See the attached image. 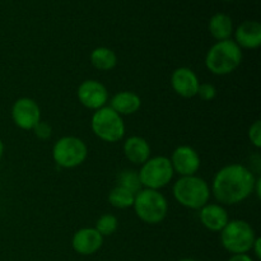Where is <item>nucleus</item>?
I'll return each mask as SVG.
<instances>
[{
    "label": "nucleus",
    "mask_w": 261,
    "mask_h": 261,
    "mask_svg": "<svg viewBox=\"0 0 261 261\" xmlns=\"http://www.w3.org/2000/svg\"><path fill=\"white\" fill-rule=\"evenodd\" d=\"M256 177L244 165L224 166L216 173L212 184L214 198L224 205H236L254 193Z\"/></svg>",
    "instance_id": "1"
},
{
    "label": "nucleus",
    "mask_w": 261,
    "mask_h": 261,
    "mask_svg": "<svg viewBox=\"0 0 261 261\" xmlns=\"http://www.w3.org/2000/svg\"><path fill=\"white\" fill-rule=\"evenodd\" d=\"M242 61V50L234 41H217L208 50L205 66L216 75H227L240 66Z\"/></svg>",
    "instance_id": "2"
},
{
    "label": "nucleus",
    "mask_w": 261,
    "mask_h": 261,
    "mask_svg": "<svg viewBox=\"0 0 261 261\" xmlns=\"http://www.w3.org/2000/svg\"><path fill=\"white\" fill-rule=\"evenodd\" d=\"M177 203L189 209H201L209 203L211 188L204 178L198 176H184L178 178L172 188Z\"/></svg>",
    "instance_id": "3"
},
{
    "label": "nucleus",
    "mask_w": 261,
    "mask_h": 261,
    "mask_svg": "<svg viewBox=\"0 0 261 261\" xmlns=\"http://www.w3.org/2000/svg\"><path fill=\"white\" fill-rule=\"evenodd\" d=\"M134 211L140 221L148 224H158L167 217L168 203L162 193L150 189H142L135 194Z\"/></svg>",
    "instance_id": "4"
},
{
    "label": "nucleus",
    "mask_w": 261,
    "mask_h": 261,
    "mask_svg": "<svg viewBox=\"0 0 261 261\" xmlns=\"http://www.w3.org/2000/svg\"><path fill=\"white\" fill-rule=\"evenodd\" d=\"M256 233L251 224L242 219H233L221 231V242L231 254H246L252 249Z\"/></svg>",
    "instance_id": "5"
},
{
    "label": "nucleus",
    "mask_w": 261,
    "mask_h": 261,
    "mask_svg": "<svg viewBox=\"0 0 261 261\" xmlns=\"http://www.w3.org/2000/svg\"><path fill=\"white\" fill-rule=\"evenodd\" d=\"M91 127L96 137L107 143L120 142L125 135V122L122 116L110 106H105L94 112L91 120Z\"/></svg>",
    "instance_id": "6"
},
{
    "label": "nucleus",
    "mask_w": 261,
    "mask_h": 261,
    "mask_svg": "<svg viewBox=\"0 0 261 261\" xmlns=\"http://www.w3.org/2000/svg\"><path fill=\"white\" fill-rule=\"evenodd\" d=\"M138 175H139L140 184L144 186V189L160 190L171 182L175 172H173L170 158L165 155H158V157L149 158L147 162L143 163Z\"/></svg>",
    "instance_id": "7"
},
{
    "label": "nucleus",
    "mask_w": 261,
    "mask_h": 261,
    "mask_svg": "<svg viewBox=\"0 0 261 261\" xmlns=\"http://www.w3.org/2000/svg\"><path fill=\"white\" fill-rule=\"evenodd\" d=\"M88 155L86 143L76 137H63L54 144L53 158L63 168H74L81 166Z\"/></svg>",
    "instance_id": "8"
},
{
    "label": "nucleus",
    "mask_w": 261,
    "mask_h": 261,
    "mask_svg": "<svg viewBox=\"0 0 261 261\" xmlns=\"http://www.w3.org/2000/svg\"><path fill=\"white\" fill-rule=\"evenodd\" d=\"M12 119L19 129L33 130V127L41 121L40 106L35 99L22 97L13 105Z\"/></svg>",
    "instance_id": "9"
},
{
    "label": "nucleus",
    "mask_w": 261,
    "mask_h": 261,
    "mask_svg": "<svg viewBox=\"0 0 261 261\" xmlns=\"http://www.w3.org/2000/svg\"><path fill=\"white\" fill-rule=\"evenodd\" d=\"M79 102L84 107L89 110H97L105 107V105L109 101V92L107 88L102 83L94 79H88L81 83L76 91Z\"/></svg>",
    "instance_id": "10"
},
{
    "label": "nucleus",
    "mask_w": 261,
    "mask_h": 261,
    "mask_svg": "<svg viewBox=\"0 0 261 261\" xmlns=\"http://www.w3.org/2000/svg\"><path fill=\"white\" fill-rule=\"evenodd\" d=\"M170 161L173 172L178 173L181 177L195 175L200 168V157L198 152L189 145H180L176 148Z\"/></svg>",
    "instance_id": "11"
},
{
    "label": "nucleus",
    "mask_w": 261,
    "mask_h": 261,
    "mask_svg": "<svg viewBox=\"0 0 261 261\" xmlns=\"http://www.w3.org/2000/svg\"><path fill=\"white\" fill-rule=\"evenodd\" d=\"M171 86L178 96L184 98H191L198 93L200 86L198 75L190 68H177L171 75Z\"/></svg>",
    "instance_id": "12"
},
{
    "label": "nucleus",
    "mask_w": 261,
    "mask_h": 261,
    "mask_svg": "<svg viewBox=\"0 0 261 261\" xmlns=\"http://www.w3.org/2000/svg\"><path fill=\"white\" fill-rule=\"evenodd\" d=\"M103 245V237L96 231V228L87 227L74 233L71 246L79 255H93Z\"/></svg>",
    "instance_id": "13"
},
{
    "label": "nucleus",
    "mask_w": 261,
    "mask_h": 261,
    "mask_svg": "<svg viewBox=\"0 0 261 261\" xmlns=\"http://www.w3.org/2000/svg\"><path fill=\"white\" fill-rule=\"evenodd\" d=\"M199 218L201 224L209 231L221 232L229 222L228 213L221 204H205L201 209H199Z\"/></svg>",
    "instance_id": "14"
},
{
    "label": "nucleus",
    "mask_w": 261,
    "mask_h": 261,
    "mask_svg": "<svg viewBox=\"0 0 261 261\" xmlns=\"http://www.w3.org/2000/svg\"><path fill=\"white\" fill-rule=\"evenodd\" d=\"M234 37L241 48H257L261 45V24L256 20H245L236 28Z\"/></svg>",
    "instance_id": "15"
},
{
    "label": "nucleus",
    "mask_w": 261,
    "mask_h": 261,
    "mask_svg": "<svg viewBox=\"0 0 261 261\" xmlns=\"http://www.w3.org/2000/svg\"><path fill=\"white\" fill-rule=\"evenodd\" d=\"M124 154L129 162L134 165H143L150 158L149 143L142 137H130L124 143Z\"/></svg>",
    "instance_id": "16"
},
{
    "label": "nucleus",
    "mask_w": 261,
    "mask_h": 261,
    "mask_svg": "<svg viewBox=\"0 0 261 261\" xmlns=\"http://www.w3.org/2000/svg\"><path fill=\"white\" fill-rule=\"evenodd\" d=\"M142 106V99L137 93L130 91H122L115 94L110 101V107L115 112L122 116V115H133L139 111Z\"/></svg>",
    "instance_id": "17"
},
{
    "label": "nucleus",
    "mask_w": 261,
    "mask_h": 261,
    "mask_svg": "<svg viewBox=\"0 0 261 261\" xmlns=\"http://www.w3.org/2000/svg\"><path fill=\"white\" fill-rule=\"evenodd\" d=\"M209 32L217 41L229 40L233 33V22L224 13H217L209 20Z\"/></svg>",
    "instance_id": "18"
},
{
    "label": "nucleus",
    "mask_w": 261,
    "mask_h": 261,
    "mask_svg": "<svg viewBox=\"0 0 261 261\" xmlns=\"http://www.w3.org/2000/svg\"><path fill=\"white\" fill-rule=\"evenodd\" d=\"M91 63L98 70L109 71L116 66L117 56L111 48L99 46L91 53Z\"/></svg>",
    "instance_id": "19"
},
{
    "label": "nucleus",
    "mask_w": 261,
    "mask_h": 261,
    "mask_svg": "<svg viewBox=\"0 0 261 261\" xmlns=\"http://www.w3.org/2000/svg\"><path fill=\"white\" fill-rule=\"evenodd\" d=\"M135 194L121 186H115L109 194V203L117 209H126L134 204Z\"/></svg>",
    "instance_id": "20"
},
{
    "label": "nucleus",
    "mask_w": 261,
    "mask_h": 261,
    "mask_svg": "<svg viewBox=\"0 0 261 261\" xmlns=\"http://www.w3.org/2000/svg\"><path fill=\"white\" fill-rule=\"evenodd\" d=\"M117 186L127 189L132 193L137 194L138 191L142 190V184H140L139 175L137 171L125 170L117 177Z\"/></svg>",
    "instance_id": "21"
},
{
    "label": "nucleus",
    "mask_w": 261,
    "mask_h": 261,
    "mask_svg": "<svg viewBox=\"0 0 261 261\" xmlns=\"http://www.w3.org/2000/svg\"><path fill=\"white\" fill-rule=\"evenodd\" d=\"M117 227H119V219L114 214H103L97 219L94 228L102 237H105L114 234Z\"/></svg>",
    "instance_id": "22"
},
{
    "label": "nucleus",
    "mask_w": 261,
    "mask_h": 261,
    "mask_svg": "<svg viewBox=\"0 0 261 261\" xmlns=\"http://www.w3.org/2000/svg\"><path fill=\"white\" fill-rule=\"evenodd\" d=\"M196 96L200 97V99L203 101H213L217 96V89L211 83H200Z\"/></svg>",
    "instance_id": "23"
},
{
    "label": "nucleus",
    "mask_w": 261,
    "mask_h": 261,
    "mask_svg": "<svg viewBox=\"0 0 261 261\" xmlns=\"http://www.w3.org/2000/svg\"><path fill=\"white\" fill-rule=\"evenodd\" d=\"M249 139L255 148L261 147V121L256 120L249 129Z\"/></svg>",
    "instance_id": "24"
},
{
    "label": "nucleus",
    "mask_w": 261,
    "mask_h": 261,
    "mask_svg": "<svg viewBox=\"0 0 261 261\" xmlns=\"http://www.w3.org/2000/svg\"><path fill=\"white\" fill-rule=\"evenodd\" d=\"M33 133H35L36 137L41 140H46L51 137L53 134V127L50 124L45 121H40L35 127H33Z\"/></svg>",
    "instance_id": "25"
},
{
    "label": "nucleus",
    "mask_w": 261,
    "mask_h": 261,
    "mask_svg": "<svg viewBox=\"0 0 261 261\" xmlns=\"http://www.w3.org/2000/svg\"><path fill=\"white\" fill-rule=\"evenodd\" d=\"M260 246H261V239L260 237H256V240H255V242H254V245H252V251L255 252V255H256V257L257 259H261V249H260Z\"/></svg>",
    "instance_id": "26"
},
{
    "label": "nucleus",
    "mask_w": 261,
    "mask_h": 261,
    "mask_svg": "<svg viewBox=\"0 0 261 261\" xmlns=\"http://www.w3.org/2000/svg\"><path fill=\"white\" fill-rule=\"evenodd\" d=\"M228 261H254L251 259V256H249L247 254H236L231 257Z\"/></svg>",
    "instance_id": "27"
},
{
    "label": "nucleus",
    "mask_w": 261,
    "mask_h": 261,
    "mask_svg": "<svg viewBox=\"0 0 261 261\" xmlns=\"http://www.w3.org/2000/svg\"><path fill=\"white\" fill-rule=\"evenodd\" d=\"M254 191L256 193L257 198H260L261 196V178H256V182H255V188H254Z\"/></svg>",
    "instance_id": "28"
},
{
    "label": "nucleus",
    "mask_w": 261,
    "mask_h": 261,
    "mask_svg": "<svg viewBox=\"0 0 261 261\" xmlns=\"http://www.w3.org/2000/svg\"><path fill=\"white\" fill-rule=\"evenodd\" d=\"M3 153H4V143H3L2 139H0V160H2L3 157Z\"/></svg>",
    "instance_id": "29"
},
{
    "label": "nucleus",
    "mask_w": 261,
    "mask_h": 261,
    "mask_svg": "<svg viewBox=\"0 0 261 261\" xmlns=\"http://www.w3.org/2000/svg\"><path fill=\"white\" fill-rule=\"evenodd\" d=\"M180 261H196V260H194V259H182V260H180Z\"/></svg>",
    "instance_id": "30"
},
{
    "label": "nucleus",
    "mask_w": 261,
    "mask_h": 261,
    "mask_svg": "<svg viewBox=\"0 0 261 261\" xmlns=\"http://www.w3.org/2000/svg\"><path fill=\"white\" fill-rule=\"evenodd\" d=\"M224 2H231V0H224Z\"/></svg>",
    "instance_id": "31"
}]
</instances>
